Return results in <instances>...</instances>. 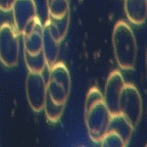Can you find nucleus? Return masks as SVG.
<instances>
[{
	"label": "nucleus",
	"mask_w": 147,
	"mask_h": 147,
	"mask_svg": "<svg viewBox=\"0 0 147 147\" xmlns=\"http://www.w3.org/2000/svg\"><path fill=\"white\" fill-rule=\"evenodd\" d=\"M110 115L103 99V94L96 87L89 90L85 101V124L91 140L99 143L107 131Z\"/></svg>",
	"instance_id": "f257e3e1"
},
{
	"label": "nucleus",
	"mask_w": 147,
	"mask_h": 147,
	"mask_svg": "<svg viewBox=\"0 0 147 147\" xmlns=\"http://www.w3.org/2000/svg\"><path fill=\"white\" fill-rule=\"evenodd\" d=\"M113 47L119 67L132 71L137 60V43L132 28L124 21H119L113 31Z\"/></svg>",
	"instance_id": "f03ea898"
},
{
	"label": "nucleus",
	"mask_w": 147,
	"mask_h": 147,
	"mask_svg": "<svg viewBox=\"0 0 147 147\" xmlns=\"http://www.w3.org/2000/svg\"><path fill=\"white\" fill-rule=\"evenodd\" d=\"M46 88L47 94L54 102L67 103L71 92V76L65 64L56 61L50 67Z\"/></svg>",
	"instance_id": "7ed1b4c3"
},
{
	"label": "nucleus",
	"mask_w": 147,
	"mask_h": 147,
	"mask_svg": "<svg viewBox=\"0 0 147 147\" xmlns=\"http://www.w3.org/2000/svg\"><path fill=\"white\" fill-rule=\"evenodd\" d=\"M119 113H122L135 129L142 115V99L138 89L133 84L125 83L119 95Z\"/></svg>",
	"instance_id": "20e7f679"
},
{
	"label": "nucleus",
	"mask_w": 147,
	"mask_h": 147,
	"mask_svg": "<svg viewBox=\"0 0 147 147\" xmlns=\"http://www.w3.org/2000/svg\"><path fill=\"white\" fill-rule=\"evenodd\" d=\"M20 58V41L16 28L9 24L0 27V61L7 67L18 65Z\"/></svg>",
	"instance_id": "39448f33"
},
{
	"label": "nucleus",
	"mask_w": 147,
	"mask_h": 147,
	"mask_svg": "<svg viewBox=\"0 0 147 147\" xmlns=\"http://www.w3.org/2000/svg\"><path fill=\"white\" fill-rule=\"evenodd\" d=\"M26 94L28 103L35 113H40L43 110L47 88L41 73H29L26 80Z\"/></svg>",
	"instance_id": "423d86ee"
},
{
	"label": "nucleus",
	"mask_w": 147,
	"mask_h": 147,
	"mask_svg": "<svg viewBox=\"0 0 147 147\" xmlns=\"http://www.w3.org/2000/svg\"><path fill=\"white\" fill-rule=\"evenodd\" d=\"M125 85V80L119 71H113L110 73L104 87L103 99L111 115L119 113V95Z\"/></svg>",
	"instance_id": "0eeeda50"
},
{
	"label": "nucleus",
	"mask_w": 147,
	"mask_h": 147,
	"mask_svg": "<svg viewBox=\"0 0 147 147\" xmlns=\"http://www.w3.org/2000/svg\"><path fill=\"white\" fill-rule=\"evenodd\" d=\"M22 35L24 37V51L33 55L42 51L43 24L38 16L28 24Z\"/></svg>",
	"instance_id": "6e6552de"
},
{
	"label": "nucleus",
	"mask_w": 147,
	"mask_h": 147,
	"mask_svg": "<svg viewBox=\"0 0 147 147\" xmlns=\"http://www.w3.org/2000/svg\"><path fill=\"white\" fill-rule=\"evenodd\" d=\"M14 28L18 34H23L25 28L37 16V8L34 0H14L12 5Z\"/></svg>",
	"instance_id": "1a4fd4ad"
},
{
	"label": "nucleus",
	"mask_w": 147,
	"mask_h": 147,
	"mask_svg": "<svg viewBox=\"0 0 147 147\" xmlns=\"http://www.w3.org/2000/svg\"><path fill=\"white\" fill-rule=\"evenodd\" d=\"M42 53L45 57L46 65L50 69L57 61L59 54V42L53 38L46 24L43 25V40H42Z\"/></svg>",
	"instance_id": "9d476101"
},
{
	"label": "nucleus",
	"mask_w": 147,
	"mask_h": 147,
	"mask_svg": "<svg viewBox=\"0 0 147 147\" xmlns=\"http://www.w3.org/2000/svg\"><path fill=\"white\" fill-rule=\"evenodd\" d=\"M125 12L128 20L135 25H143L146 21V0H125Z\"/></svg>",
	"instance_id": "9b49d317"
},
{
	"label": "nucleus",
	"mask_w": 147,
	"mask_h": 147,
	"mask_svg": "<svg viewBox=\"0 0 147 147\" xmlns=\"http://www.w3.org/2000/svg\"><path fill=\"white\" fill-rule=\"evenodd\" d=\"M107 131L117 133L119 137L122 138V140L124 141L125 146H127V144L131 139L134 128L122 113H117V115H111L109 124H108L107 127Z\"/></svg>",
	"instance_id": "f8f14e48"
},
{
	"label": "nucleus",
	"mask_w": 147,
	"mask_h": 147,
	"mask_svg": "<svg viewBox=\"0 0 147 147\" xmlns=\"http://www.w3.org/2000/svg\"><path fill=\"white\" fill-rule=\"evenodd\" d=\"M46 25L48 27L51 35L56 41L60 42L67 36V30L69 26V12L63 16L62 18H55L52 16H48V20L46 22Z\"/></svg>",
	"instance_id": "ddd939ff"
},
{
	"label": "nucleus",
	"mask_w": 147,
	"mask_h": 147,
	"mask_svg": "<svg viewBox=\"0 0 147 147\" xmlns=\"http://www.w3.org/2000/svg\"><path fill=\"white\" fill-rule=\"evenodd\" d=\"M65 103H56L49 97V95H46L45 103L43 106V110L45 111V115L49 122L56 123L59 121L63 113Z\"/></svg>",
	"instance_id": "4468645a"
},
{
	"label": "nucleus",
	"mask_w": 147,
	"mask_h": 147,
	"mask_svg": "<svg viewBox=\"0 0 147 147\" xmlns=\"http://www.w3.org/2000/svg\"><path fill=\"white\" fill-rule=\"evenodd\" d=\"M24 58H25L26 65H27L29 71L41 74L43 73L46 67V61L42 51H40L39 53H37L35 55L24 51Z\"/></svg>",
	"instance_id": "2eb2a0df"
},
{
	"label": "nucleus",
	"mask_w": 147,
	"mask_h": 147,
	"mask_svg": "<svg viewBox=\"0 0 147 147\" xmlns=\"http://www.w3.org/2000/svg\"><path fill=\"white\" fill-rule=\"evenodd\" d=\"M48 16L62 18L69 12V0H46Z\"/></svg>",
	"instance_id": "dca6fc26"
},
{
	"label": "nucleus",
	"mask_w": 147,
	"mask_h": 147,
	"mask_svg": "<svg viewBox=\"0 0 147 147\" xmlns=\"http://www.w3.org/2000/svg\"><path fill=\"white\" fill-rule=\"evenodd\" d=\"M99 144H100L101 146H107V147L125 146L124 141L122 140V138L119 137L117 133H115V132H110V131H107L105 134H104V136L100 140Z\"/></svg>",
	"instance_id": "f3484780"
},
{
	"label": "nucleus",
	"mask_w": 147,
	"mask_h": 147,
	"mask_svg": "<svg viewBox=\"0 0 147 147\" xmlns=\"http://www.w3.org/2000/svg\"><path fill=\"white\" fill-rule=\"evenodd\" d=\"M14 0H0V9L4 12L10 11Z\"/></svg>",
	"instance_id": "a211bd4d"
}]
</instances>
